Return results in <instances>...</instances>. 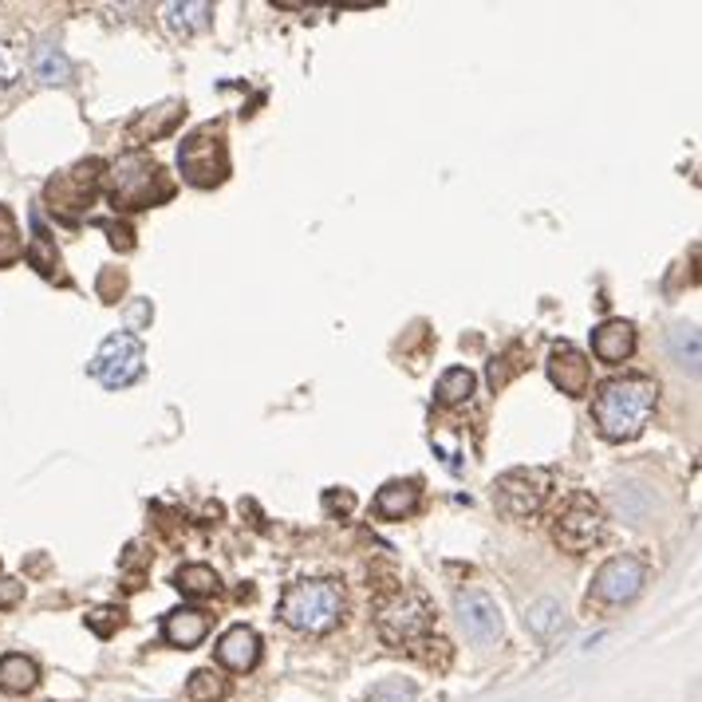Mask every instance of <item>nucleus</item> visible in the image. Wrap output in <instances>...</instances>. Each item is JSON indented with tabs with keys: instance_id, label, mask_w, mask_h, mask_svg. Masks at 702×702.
Masks as SVG:
<instances>
[{
	"instance_id": "f257e3e1",
	"label": "nucleus",
	"mask_w": 702,
	"mask_h": 702,
	"mask_svg": "<svg viewBox=\"0 0 702 702\" xmlns=\"http://www.w3.org/2000/svg\"><path fill=\"white\" fill-rule=\"evenodd\" d=\"M659 387L647 376H615L608 383H600L592 399V418L600 438L608 442H632L643 435V426L652 418Z\"/></svg>"
},
{
	"instance_id": "f03ea898",
	"label": "nucleus",
	"mask_w": 702,
	"mask_h": 702,
	"mask_svg": "<svg viewBox=\"0 0 702 702\" xmlns=\"http://www.w3.org/2000/svg\"><path fill=\"white\" fill-rule=\"evenodd\" d=\"M344 615V588L336 580H300L280 596V620L292 632L324 635Z\"/></svg>"
},
{
	"instance_id": "7ed1b4c3",
	"label": "nucleus",
	"mask_w": 702,
	"mask_h": 702,
	"mask_svg": "<svg viewBox=\"0 0 702 702\" xmlns=\"http://www.w3.org/2000/svg\"><path fill=\"white\" fill-rule=\"evenodd\" d=\"M107 189H111V202L115 209H147L154 202L170 198V182L162 174V166L139 150L123 154L107 174Z\"/></svg>"
},
{
	"instance_id": "20e7f679",
	"label": "nucleus",
	"mask_w": 702,
	"mask_h": 702,
	"mask_svg": "<svg viewBox=\"0 0 702 702\" xmlns=\"http://www.w3.org/2000/svg\"><path fill=\"white\" fill-rule=\"evenodd\" d=\"M430 623H435L430 600L423 592H415V588H395L376 608V628L383 635V643H391V647H415V643H423L430 635Z\"/></svg>"
},
{
	"instance_id": "39448f33",
	"label": "nucleus",
	"mask_w": 702,
	"mask_h": 702,
	"mask_svg": "<svg viewBox=\"0 0 702 702\" xmlns=\"http://www.w3.org/2000/svg\"><path fill=\"white\" fill-rule=\"evenodd\" d=\"M179 170L189 186H198V189L221 186L229 174V150H226V139H221V130L202 127V130H194L189 139H182Z\"/></svg>"
},
{
	"instance_id": "423d86ee",
	"label": "nucleus",
	"mask_w": 702,
	"mask_h": 702,
	"mask_svg": "<svg viewBox=\"0 0 702 702\" xmlns=\"http://www.w3.org/2000/svg\"><path fill=\"white\" fill-rule=\"evenodd\" d=\"M142 367H147L142 340L130 336V332H111L100 352H95V359L88 364V371L100 379L107 391H123V387H130L142 376Z\"/></svg>"
},
{
	"instance_id": "0eeeda50",
	"label": "nucleus",
	"mask_w": 702,
	"mask_h": 702,
	"mask_svg": "<svg viewBox=\"0 0 702 702\" xmlns=\"http://www.w3.org/2000/svg\"><path fill=\"white\" fill-rule=\"evenodd\" d=\"M603 537V509L592 494H573L553 521V541L564 553H588Z\"/></svg>"
},
{
	"instance_id": "6e6552de",
	"label": "nucleus",
	"mask_w": 702,
	"mask_h": 702,
	"mask_svg": "<svg viewBox=\"0 0 702 702\" xmlns=\"http://www.w3.org/2000/svg\"><path fill=\"white\" fill-rule=\"evenodd\" d=\"M553 490V474L541 465H517L509 474L497 477L494 485V502L502 505L509 517H533Z\"/></svg>"
},
{
	"instance_id": "1a4fd4ad",
	"label": "nucleus",
	"mask_w": 702,
	"mask_h": 702,
	"mask_svg": "<svg viewBox=\"0 0 702 702\" xmlns=\"http://www.w3.org/2000/svg\"><path fill=\"white\" fill-rule=\"evenodd\" d=\"M643 584H647V564L640 556H612L592 576V596L600 603H628L643 592Z\"/></svg>"
},
{
	"instance_id": "9d476101",
	"label": "nucleus",
	"mask_w": 702,
	"mask_h": 702,
	"mask_svg": "<svg viewBox=\"0 0 702 702\" xmlns=\"http://www.w3.org/2000/svg\"><path fill=\"white\" fill-rule=\"evenodd\" d=\"M454 612L462 632L470 635L474 643L490 647V643L502 640V608H497L494 596H485L482 588H462L454 596Z\"/></svg>"
},
{
	"instance_id": "9b49d317",
	"label": "nucleus",
	"mask_w": 702,
	"mask_h": 702,
	"mask_svg": "<svg viewBox=\"0 0 702 702\" xmlns=\"http://www.w3.org/2000/svg\"><path fill=\"white\" fill-rule=\"evenodd\" d=\"M544 367H549V379L561 387L564 395L573 399L588 395V387H592V364H588V356H584L580 347L556 344L553 352H549V364Z\"/></svg>"
},
{
	"instance_id": "f8f14e48",
	"label": "nucleus",
	"mask_w": 702,
	"mask_h": 702,
	"mask_svg": "<svg viewBox=\"0 0 702 702\" xmlns=\"http://www.w3.org/2000/svg\"><path fill=\"white\" fill-rule=\"evenodd\" d=\"M95 170H100V162H88V166L80 170H68V174H60V179L48 182V202L56 214H80V209L91 206V198H95Z\"/></svg>"
},
{
	"instance_id": "ddd939ff",
	"label": "nucleus",
	"mask_w": 702,
	"mask_h": 702,
	"mask_svg": "<svg viewBox=\"0 0 702 702\" xmlns=\"http://www.w3.org/2000/svg\"><path fill=\"white\" fill-rule=\"evenodd\" d=\"M261 659V640L253 628H245V623H238V628H229L226 635L218 640V663L221 667H229V671H253Z\"/></svg>"
},
{
	"instance_id": "4468645a",
	"label": "nucleus",
	"mask_w": 702,
	"mask_h": 702,
	"mask_svg": "<svg viewBox=\"0 0 702 702\" xmlns=\"http://www.w3.org/2000/svg\"><path fill=\"white\" fill-rule=\"evenodd\" d=\"M592 352L603 364H623L635 352V327L628 320H603L592 336Z\"/></svg>"
},
{
	"instance_id": "2eb2a0df",
	"label": "nucleus",
	"mask_w": 702,
	"mask_h": 702,
	"mask_svg": "<svg viewBox=\"0 0 702 702\" xmlns=\"http://www.w3.org/2000/svg\"><path fill=\"white\" fill-rule=\"evenodd\" d=\"M209 632V615L198 612V608H179V612H170L166 620H162V635H166V643H174V647H198L202 640H206Z\"/></svg>"
},
{
	"instance_id": "dca6fc26",
	"label": "nucleus",
	"mask_w": 702,
	"mask_h": 702,
	"mask_svg": "<svg viewBox=\"0 0 702 702\" xmlns=\"http://www.w3.org/2000/svg\"><path fill=\"white\" fill-rule=\"evenodd\" d=\"M418 509V485L415 482H387L376 494V514L387 521H403Z\"/></svg>"
},
{
	"instance_id": "f3484780",
	"label": "nucleus",
	"mask_w": 702,
	"mask_h": 702,
	"mask_svg": "<svg viewBox=\"0 0 702 702\" xmlns=\"http://www.w3.org/2000/svg\"><path fill=\"white\" fill-rule=\"evenodd\" d=\"M36 679H41V671H36V663L28 659V655H4L0 659V691L9 694H24L36 687Z\"/></svg>"
},
{
	"instance_id": "a211bd4d",
	"label": "nucleus",
	"mask_w": 702,
	"mask_h": 702,
	"mask_svg": "<svg viewBox=\"0 0 702 702\" xmlns=\"http://www.w3.org/2000/svg\"><path fill=\"white\" fill-rule=\"evenodd\" d=\"M474 387H477V379H474V371H470V367H450V371L438 379V395L435 399L442 406H462V403H470Z\"/></svg>"
},
{
	"instance_id": "6ab92c4d",
	"label": "nucleus",
	"mask_w": 702,
	"mask_h": 702,
	"mask_svg": "<svg viewBox=\"0 0 702 702\" xmlns=\"http://www.w3.org/2000/svg\"><path fill=\"white\" fill-rule=\"evenodd\" d=\"M209 16H214V9H209L206 0H182V4H170L166 9V24L174 32H206Z\"/></svg>"
},
{
	"instance_id": "aec40b11",
	"label": "nucleus",
	"mask_w": 702,
	"mask_h": 702,
	"mask_svg": "<svg viewBox=\"0 0 702 702\" xmlns=\"http://www.w3.org/2000/svg\"><path fill=\"white\" fill-rule=\"evenodd\" d=\"M186 691H189V699H194V702H226L229 682H226V675L214 671V667H202V671L189 675Z\"/></svg>"
},
{
	"instance_id": "412c9836",
	"label": "nucleus",
	"mask_w": 702,
	"mask_h": 702,
	"mask_svg": "<svg viewBox=\"0 0 702 702\" xmlns=\"http://www.w3.org/2000/svg\"><path fill=\"white\" fill-rule=\"evenodd\" d=\"M218 573L209 568V564H186L179 573V588L186 596H214L218 592Z\"/></svg>"
},
{
	"instance_id": "4be33fe9",
	"label": "nucleus",
	"mask_w": 702,
	"mask_h": 702,
	"mask_svg": "<svg viewBox=\"0 0 702 702\" xmlns=\"http://www.w3.org/2000/svg\"><path fill=\"white\" fill-rule=\"evenodd\" d=\"M671 347H675V364L687 367L691 376H699V332L687 324H679L671 332Z\"/></svg>"
},
{
	"instance_id": "5701e85b",
	"label": "nucleus",
	"mask_w": 702,
	"mask_h": 702,
	"mask_svg": "<svg viewBox=\"0 0 702 702\" xmlns=\"http://www.w3.org/2000/svg\"><path fill=\"white\" fill-rule=\"evenodd\" d=\"M36 76H41L44 83H68L71 80V60L56 48H41L36 51Z\"/></svg>"
},
{
	"instance_id": "b1692460",
	"label": "nucleus",
	"mask_w": 702,
	"mask_h": 702,
	"mask_svg": "<svg viewBox=\"0 0 702 702\" xmlns=\"http://www.w3.org/2000/svg\"><path fill=\"white\" fill-rule=\"evenodd\" d=\"M525 623H529V632L537 635H553L556 628H561V603L537 600L533 608H529V615H525Z\"/></svg>"
},
{
	"instance_id": "393cba45",
	"label": "nucleus",
	"mask_w": 702,
	"mask_h": 702,
	"mask_svg": "<svg viewBox=\"0 0 702 702\" xmlns=\"http://www.w3.org/2000/svg\"><path fill=\"white\" fill-rule=\"evenodd\" d=\"M21 253H24V241H21V229H16V218L0 206V265L16 261Z\"/></svg>"
},
{
	"instance_id": "a878e982",
	"label": "nucleus",
	"mask_w": 702,
	"mask_h": 702,
	"mask_svg": "<svg viewBox=\"0 0 702 702\" xmlns=\"http://www.w3.org/2000/svg\"><path fill=\"white\" fill-rule=\"evenodd\" d=\"M367 702H418V691L406 679H383L379 687H371Z\"/></svg>"
},
{
	"instance_id": "bb28decb",
	"label": "nucleus",
	"mask_w": 702,
	"mask_h": 702,
	"mask_svg": "<svg viewBox=\"0 0 702 702\" xmlns=\"http://www.w3.org/2000/svg\"><path fill=\"white\" fill-rule=\"evenodd\" d=\"M32 265L41 268L44 277H56V268H60V257H56V249H51L48 233L41 229V221H36V241H32Z\"/></svg>"
},
{
	"instance_id": "cd10ccee",
	"label": "nucleus",
	"mask_w": 702,
	"mask_h": 702,
	"mask_svg": "<svg viewBox=\"0 0 702 702\" xmlns=\"http://www.w3.org/2000/svg\"><path fill=\"white\" fill-rule=\"evenodd\" d=\"M123 623V612H115V608H100V612H91L88 615V628L95 635H111L115 628Z\"/></svg>"
},
{
	"instance_id": "c85d7f7f",
	"label": "nucleus",
	"mask_w": 702,
	"mask_h": 702,
	"mask_svg": "<svg viewBox=\"0 0 702 702\" xmlns=\"http://www.w3.org/2000/svg\"><path fill=\"white\" fill-rule=\"evenodd\" d=\"M514 356H517V347H509V356L494 359V367H490V383H494V391L509 383V376H517V367H521V364H509Z\"/></svg>"
},
{
	"instance_id": "c756f323",
	"label": "nucleus",
	"mask_w": 702,
	"mask_h": 702,
	"mask_svg": "<svg viewBox=\"0 0 702 702\" xmlns=\"http://www.w3.org/2000/svg\"><path fill=\"white\" fill-rule=\"evenodd\" d=\"M16 76H21V68H16V56H12V51L0 44V91H9L12 83H16Z\"/></svg>"
},
{
	"instance_id": "7c9ffc66",
	"label": "nucleus",
	"mask_w": 702,
	"mask_h": 702,
	"mask_svg": "<svg viewBox=\"0 0 702 702\" xmlns=\"http://www.w3.org/2000/svg\"><path fill=\"white\" fill-rule=\"evenodd\" d=\"M24 600V584L12 576H0V608H16Z\"/></svg>"
},
{
	"instance_id": "2f4dec72",
	"label": "nucleus",
	"mask_w": 702,
	"mask_h": 702,
	"mask_svg": "<svg viewBox=\"0 0 702 702\" xmlns=\"http://www.w3.org/2000/svg\"><path fill=\"white\" fill-rule=\"evenodd\" d=\"M324 505L332 509V514H352V509H356V497L347 494V490H340V494H327Z\"/></svg>"
}]
</instances>
